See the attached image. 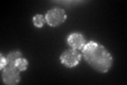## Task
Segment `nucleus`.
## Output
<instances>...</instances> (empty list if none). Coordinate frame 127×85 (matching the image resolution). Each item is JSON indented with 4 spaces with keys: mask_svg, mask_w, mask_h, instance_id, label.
I'll return each instance as SVG.
<instances>
[{
    "mask_svg": "<svg viewBox=\"0 0 127 85\" xmlns=\"http://www.w3.org/2000/svg\"><path fill=\"white\" fill-rule=\"evenodd\" d=\"M83 56L87 63L101 74H106L112 67L113 58L106 47L100 43L90 40L83 48Z\"/></svg>",
    "mask_w": 127,
    "mask_h": 85,
    "instance_id": "nucleus-1",
    "label": "nucleus"
},
{
    "mask_svg": "<svg viewBox=\"0 0 127 85\" xmlns=\"http://www.w3.org/2000/svg\"><path fill=\"white\" fill-rule=\"evenodd\" d=\"M45 18H46V22L50 27H53V28L59 27L66 21L67 14L64 9L55 6L47 12V14L45 15Z\"/></svg>",
    "mask_w": 127,
    "mask_h": 85,
    "instance_id": "nucleus-2",
    "label": "nucleus"
},
{
    "mask_svg": "<svg viewBox=\"0 0 127 85\" xmlns=\"http://www.w3.org/2000/svg\"><path fill=\"white\" fill-rule=\"evenodd\" d=\"M82 54L76 49H68L64 51L61 55V63L68 68H73L81 62Z\"/></svg>",
    "mask_w": 127,
    "mask_h": 85,
    "instance_id": "nucleus-3",
    "label": "nucleus"
},
{
    "mask_svg": "<svg viewBox=\"0 0 127 85\" xmlns=\"http://www.w3.org/2000/svg\"><path fill=\"white\" fill-rule=\"evenodd\" d=\"M2 81L7 85H15L20 82V70L15 65H7L2 70Z\"/></svg>",
    "mask_w": 127,
    "mask_h": 85,
    "instance_id": "nucleus-4",
    "label": "nucleus"
},
{
    "mask_svg": "<svg viewBox=\"0 0 127 85\" xmlns=\"http://www.w3.org/2000/svg\"><path fill=\"white\" fill-rule=\"evenodd\" d=\"M67 43L72 49L82 50L86 45V39L85 36L81 32H73L67 37Z\"/></svg>",
    "mask_w": 127,
    "mask_h": 85,
    "instance_id": "nucleus-5",
    "label": "nucleus"
},
{
    "mask_svg": "<svg viewBox=\"0 0 127 85\" xmlns=\"http://www.w3.org/2000/svg\"><path fill=\"white\" fill-rule=\"evenodd\" d=\"M5 58L7 61V65H15L16 61L22 58V53H21V51H19V50H15V51L10 52Z\"/></svg>",
    "mask_w": 127,
    "mask_h": 85,
    "instance_id": "nucleus-6",
    "label": "nucleus"
},
{
    "mask_svg": "<svg viewBox=\"0 0 127 85\" xmlns=\"http://www.w3.org/2000/svg\"><path fill=\"white\" fill-rule=\"evenodd\" d=\"M15 66L17 67L20 71H26V70L28 69V66H29V63H28L27 59H25V58H20V59H18L17 61H16Z\"/></svg>",
    "mask_w": 127,
    "mask_h": 85,
    "instance_id": "nucleus-7",
    "label": "nucleus"
},
{
    "mask_svg": "<svg viewBox=\"0 0 127 85\" xmlns=\"http://www.w3.org/2000/svg\"><path fill=\"white\" fill-rule=\"evenodd\" d=\"M45 22H46V18H45V16L41 14H36L33 17V23L36 28H42Z\"/></svg>",
    "mask_w": 127,
    "mask_h": 85,
    "instance_id": "nucleus-8",
    "label": "nucleus"
},
{
    "mask_svg": "<svg viewBox=\"0 0 127 85\" xmlns=\"http://www.w3.org/2000/svg\"><path fill=\"white\" fill-rule=\"evenodd\" d=\"M0 58H1V63H0V69H1V71H2V70L7 66V61H6V58H4V56H3V54H0Z\"/></svg>",
    "mask_w": 127,
    "mask_h": 85,
    "instance_id": "nucleus-9",
    "label": "nucleus"
}]
</instances>
